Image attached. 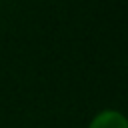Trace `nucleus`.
I'll use <instances>...</instances> for the list:
<instances>
[{
  "instance_id": "f257e3e1",
  "label": "nucleus",
  "mask_w": 128,
  "mask_h": 128,
  "mask_svg": "<svg viewBox=\"0 0 128 128\" xmlns=\"http://www.w3.org/2000/svg\"><path fill=\"white\" fill-rule=\"evenodd\" d=\"M88 128H128V116H124L120 110L106 108L90 120Z\"/></svg>"
}]
</instances>
